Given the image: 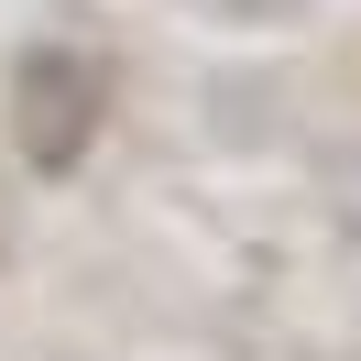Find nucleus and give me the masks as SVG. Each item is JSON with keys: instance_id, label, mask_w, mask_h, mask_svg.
Instances as JSON below:
<instances>
[{"instance_id": "obj_1", "label": "nucleus", "mask_w": 361, "mask_h": 361, "mask_svg": "<svg viewBox=\"0 0 361 361\" xmlns=\"http://www.w3.org/2000/svg\"><path fill=\"white\" fill-rule=\"evenodd\" d=\"M88 66H55V55H44V66H33V88H23V142H33V154H44V164H66L77 154V132H88Z\"/></svg>"}]
</instances>
